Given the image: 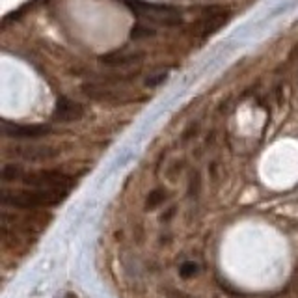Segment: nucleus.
Segmentation results:
<instances>
[{
	"instance_id": "nucleus-8",
	"label": "nucleus",
	"mask_w": 298,
	"mask_h": 298,
	"mask_svg": "<svg viewBox=\"0 0 298 298\" xmlns=\"http://www.w3.org/2000/svg\"><path fill=\"white\" fill-rule=\"evenodd\" d=\"M225 19H227V13L222 12V10H213V12H209L205 15V19L201 21V26H203V34H211L214 32L216 28L225 23Z\"/></svg>"
},
{
	"instance_id": "nucleus-6",
	"label": "nucleus",
	"mask_w": 298,
	"mask_h": 298,
	"mask_svg": "<svg viewBox=\"0 0 298 298\" xmlns=\"http://www.w3.org/2000/svg\"><path fill=\"white\" fill-rule=\"evenodd\" d=\"M82 106L79 103H75L71 99H60L56 103L54 108V117L58 122H75V120H80L82 117Z\"/></svg>"
},
{
	"instance_id": "nucleus-1",
	"label": "nucleus",
	"mask_w": 298,
	"mask_h": 298,
	"mask_svg": "<svg viewBox=\"0 0 298 298\" xmlns=\"http://www.w3.org/2000/svg\"><path fill=\"white\" fill-rule=\"evenodd\" d=\"M67 196V190H2V203L17 209H39L58 205Z\"/></svg>"
},
{
	"instance_id": "nucleus-2",
	"label": "nucleus",
	"mask_w": 298,
	"mask_h": 298,
	"mask_svg": "<svg viewBox=\"0 0 298 298\" xmlns=\"http://www.w3.org/2000/svg\"><path fill=\"white\" fill-rule=\"evenodd\" d=\"M131 10L138 17L142 25L147 26H177L183 23V15L179 10L170 6H160V4H147L140 0L131 2Z\"/></svg>"
},
{
	"instance_id": "nucleus-12",
	"label": "nucleus",
	"mask_w": 298,
	"mask_h": 298,
	"mask_svg": "<svg viewBox=\"0 0 298 298\" xmlns=\"http://www.w3.org/2000/svg\"><path fill=\"white\" fill-rule=\"evenodd\" d=\"M66 298H77V296H75V294H67Z\"/></svg>"
},
{
	"instance_id": "nucleus-9",
	"label": "nucleus",
	"mask_w": 298,
	"mask_h": 298,
	"mask_svg": "<svg viewBox=\"0 0 298 298\" xmlns=\"http://www.w3.org/2000/svg\"><path fill=\"white\" fill-rule=\"evenodd\" d=\"M25 175V170L17 164H6L2 168V179L4 181H17V179H23Z\"/></svg>"
},
{
	"instance_id": "nucleus-3",
	"label": "nucleus",
	"mask_w": 298,
	"mask_h": 298,
	"mask_svg": "<svg viewBox=\"0 0 298 298\" xmlns=\"http://www.w3.org/2000/svg\"><path fill=\"white\" fill-rule=\"evenodd\" d=\"M21 181L32 187V189H45V190H69L73 187V177L58 170H37L28 171Z\"/></svg>"
},
{
	"instance_id": "nucleus-4",
	"label": "nucleus",
	"mask_w": 298,
	"mask_h": 298,
	"mask_svg": "<svg viewBox=\"0 0 298 298\" xmlns=\"http://www.w3.org/2000/svg\"><path fill=\"white\" fill-rule=\"evenodd\" d=\"M2 133L10 138H17V140H36V138L47 136L50 131L45 125H25V123H12L4 120Z\"/></svg>"
},
{
	"instance_id": "nucleus-10",
	"label": "nucleus",
	"mask_w": 298,
	"mask_h": 298,
	"mask_svg": "<svg viewBox=\"0 0 298 298\" xmlns=\"http://www.w3.org/2000/svg\"><path fill=\"white\" fill-rule=\"evenodd\" d=\"M164 200H166V192H164V190H153L151 194L147 196L146 207L151 211V209L158 207L160 203H164Z\"/></svg>"
},
{
	"instance_id": "nucleus-5",
	"label": "nucleus",
	"mask_w": 298,
	"mask_h": 298,
	"mask_svg": "<svg viewBox=\"0 0 298 298\" xmlns=\"http://www.w3.org/2000/svg\"><path fill=\"white\" fill-rule=\"evenodd\" d=\"M15 155L23 160H30V162H41V160H49L58 155L54 147L50 146H23L15 149Z\"/></svg>"
},
{
	"instance_id": "nucleus-11",
	"label": "nucleus",
	"mask_w": 298,
	"mask_h": 298,
	"mask_svg": "<svg viewBox=\"0 0 298 298\" xmlns=\"http://www.w3.org/2000/svg\"><path fill=\"white\" fill-rule=\"evenodd\" d=\"M198 270H200L198 263L185 261L181 267H179V276H181V278H185V280H189V278H194L196 274H198Z\"/></svg>"
},
{
	"instance_id": "nucleus-7",
	"label": "nucleus",
	"mask_w": 298,
	"mask_h": 298,
	"mask_svg": "<svg viewBox=\"0 0 298 298\" xmlns=\"http://www.w3.org/2000/svg\"><path fill=\"white\" fill-rule=\"evenodd\" d=\"M142 60V52H134V50H114L103 56V64L110 67H127L134 66L136 62Z\"/></svg>"
}]
</instances>
